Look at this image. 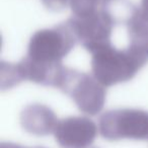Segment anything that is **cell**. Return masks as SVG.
I'll list each match as a JSON object with an SVG mask.
<instances>
[{
    "instance_id": "8",
    "label": "cell",
    "mask_w": 148,
    "mask_h": 148,
    "mask_svg": "<svg viewBox=\"0 0 148 148\" xmlns=\"http://www.w3.org/2000/svg\"><path fill=\"white\" fill-rule=\"evenodd\" d=\"M135 12L137 16L148 25V0H142L141 7L136 8Z\"/></svg>"
},
{
    "instance_id": "7",
    "label": "cell",
    "mask_w": 148,
    "mask_h": 148,
    "mask_svg": "<svg viewBox=\"0 0 148 148\" xmlns=\"http://www.w3.org/2000/svg\"><path fill=\"white\" fill-rule=\"evenodd\" d=\"M111 0H70L75 16H85L105 8Z\"/></svg>"
},
{
    "instance_id": "6",
    "label": "cell",
    "mask_w": 148,
    "mask_h": 148,
    "mask_svg": "<svg viewBox=\"0 0 148 148\" xmlns=\"http://www.w3.org/2000/svg\"><path fill=\"white\" fill-rule=\"evenodd\" d=\"M23 128L37 136L54 133L58 121L54 113L43 106H31L23 112L21 117Z\"/></svg>"
},
{
    "instance_id": "1",
    "label": "cell",
    "mask_w": 148,
    "mask_h": 148,
    "mask_svg": "<svg viewBox=\"0 0 148 148\" xmlns=\"http://www.w3.org/2000/svg\"><path fill=\"white\" fill-rule=\"evenodd\" d=\"M95 78L103 85H113L131 79L148 61V46L130 43L126 49L118 50L111 43L90 50Z\"/></svg>"
},
{
    "instance_id": "5",
    "label": "cell",
    "mask_w": 148,
    "mask_h": 148,
    "mask_svg": "<svg viewBox=\"0 0 148 148\" xmlns=\"http://www.w3.org/2000/svg\"><path fill=\"white\" fill-rule=\"evenodd\" d=\"M97 133L95 124L85 117H70L58 121L54 131L61 148H89Z\"/></svg>"
},
{
    "instance_id": "2",
    "label": "cell",
    "mask_w": 148,
    "mask_h": 148,
    "mask_svg": "<svg viewBox=\"0 0 148 148\" xmlns=\"http://www.w3.org/2000/svg\"><path fill=\"white\" fill-rule=\"evenodd\" d=\"M99 132L105 139H148V112L141 110H115L99 119Z\"/></svg>"
},
{
    "instance_id": "9",
    "label": "cell",
    "mask_w": 148,
    "mask_h": 148,
    "mask_svg": "<svg viewBox=\"0 0 148 148\" xmlns=\"http://www.w3.org/2000/svg\"><path fill=\"white\" fill-rule=\"evenodd\" d=\"M68 0H43V2L47 5L48 7L53 9L62 8L66 4Z\"/></svg>"
},
{
    "instance_id": "3",
    "label": "cell",
    "mask_w": 148,
    "mask_h": 148,
    "mask_svg": "<svg viewBox=\"0 0 148 148\" xmlns=\"http://www.w3.org/2000/svg\"><path fill=\"white\" fill-rule=\"evenodd\" d=\"M75 43L76 40L66 23L54 29L41 31L32 38L27 58L42 65H58Z\"/></svg>"
},
{
    "instance_id": "4",
    "label": "cell",
    "mask_w": 148,
    "mask_h": 148,
    "mask_svg": "<svg viewBox=\"0 0 148 148\" xmlns=\"http://www.w3.org/2000/svg\"><path fill=\"white\" fill-rule=\"evenodd\" d=\"M60 88L71 95L83 113L95 115L103 109L105 90L97 79L91 78L86 74L66 71Z\"/></svg>"
},
{
    "instance_id": "10",
    "label": "cell",
    "mask_w": 148,
    "mask_h": 148,
    "mask_svg": "<svg viewBox=\"0 0 148 148\" xmlns=\"http://www.w3.org/2000/svg\"><path fill=\"white\" fill-rule=\"evenodd\" d=\"M1 148H32V147H25V146L18 145V144H14V143H1ZM36 148H42V147H36Z\"/></svg>"
}]
</instances>
